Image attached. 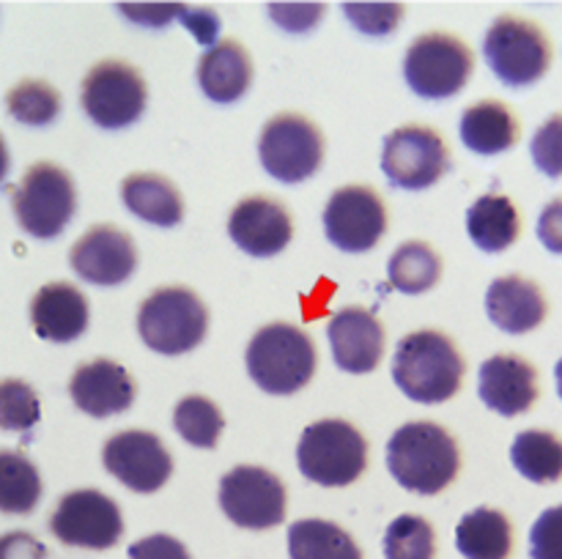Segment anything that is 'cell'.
Segmentation results:
<instances>
[{"instance_id":"cell-5","label":"cell","mask_w":562,"mask_h":559,"mask_svg":"<svg viewBox=\"0 0 562 559\" xmlns=\"http://www.w3.org/2000/svg\"><path fill=\"white\" fill-rule=\"evenodd\" d=\"M209 310L201 296L181 285H165L148 294L137 310V332L151 351L179 356L206 338Z\"/></svg>"},{"instance_id":"cell-36","label":"cell","mask_w":562,"mask_h":559,"mask_svg":"<svg viewBox=\"0 0 562 559\" xmlns=\"http://www.w3.org/2000/svg\"><path fill=\"white\" fill-rule=\"evenodd\" d=\"M530 153L536 168L549 179H562V113L552 115L532 135Z\"/></svg>"},{"instance_id":"cell-44","label":"cell","mask_w":562,"mask_h":559,"mask_svg":"<svg viewBox=\"0 0 562 559\" xmlns=\"http://www.w3.org/2000/svg\"><path fill=\"white\" fill-rule=\"evenodd\" d=\"M181 9L184 5H119L115 11L140 27H165L181 14Z\"/></svg>"},{"instance_id":"cell-2","label":"cell","mask_w":562,"mask_h":559,"mask_svg":"<svg viewBox=\"0 0 562 559\" xmlns=\"http://www.w3.org/2000/svg\"><path fill=\"white\" fill-rule=\"evenodd\" d=\"M464 356L448 334L420 329L395 345L393 381L415 403H445L464 384Z\"/></svg>"},{"instance_id":"cell-6","label":"cell","mask_w":562,"mask_h":559,"mask_svg":"<svg viewBox=\"0 0 562 559\" xmlns=\"http://www.w3.org/2000/svg\"><path fill=\"white\" fill-rule=\"evenodd\" d=\"M483 58L505 88H530L552 66V42L541 25L525 16L503 14L483 38Z\"/></svg>"},{"instance_id":"cell-13","label":"cell","mask_w":562,"mask_h":559,"mask_svg":"<svg viewBox=\"0 0 562 559\" xmlns=\"http://www.w3.org/2000/svg\"><path fill=\"white\" fill-rule=\"evenodd\" d=\"M283 480L263 466H234L220 480V507L241 529H272L285 521Z\"/></svg>"},{"instance_id":"cell-10","label":"cell","mask_w":562,"mask_h":559,"mask_svg":"<svg viewBox=\"0 0 562 559\" xmlns=\"http://www.w3.org/2000/svg\"><path fill=\"white\" fill-rule=\"evenodd\" d=\"M80 102L99 129L119 132L140 121L148 88L140 71L126 60H102L82 80Z\"/></svg>"},{"instance_id":"cell-18","label":"cell","mask_w":562,"mask_h":559,"mask_svg":"<svg viewBox=\"0 0 562 559\" xmlns=\"http://www.w3.org/2000/svg\"><path fill=\"white\" fill-rule=\"evenodd\" d=\"M477 395L499 417H519L538 403V370L519 354L488 356L477 373Z\"/></svg>"},{"instance_id":"cell-3","label":"cell","mask_w":562,"mask_h":559,"mask_svg":"<svg viewBox=\"0 0 562 559\" xmlns=\"http://www.w3.org/2000/svg\"><path fill=\"white\" fill-rule=\"evenodd\" d=\"M247 373L267 395H294L316 373V345L305 329L274 321L252 334Z\"/></svg>"},{"instance_id":"cell-23","label":"cell","mask_w":562,"mask_h":559,"mask_svg":"<svg viewBox=\"0 0 562 559\" xmlns=\"http://www.w3.org/2000/svg\"><path fill=\"white\" fill-rule=\"evenodd\" d=\"M252 82V60L234 38H223L198 60V85L214 104H234Z\"/></svg>"},{"instance_id":"cell-39","label":"cell","mask_w":562,"mask_h":559,"mask_svg":"<svg viewBox=\"0 0 562 559\" xmlns=\"http://www.w3.org/2000/svg\"><path fill=\"white\" fill-rule=\"evenodd\" d=\"M269 16L274 20V25L283 27L289 33H307L318 25L324 14H327V5L313 3V5H269Z\"/></svg>"},{"instance_id":"cell-31","label":"cell","mask_w":562,"mask_h":559,"mask_svg":"<svg viewBox=\"0 0 562 559\" xmlns=\"http://www.w3.org/2000/svg\"><path fill=\"white\" fill-rule=\"evenodd\" d=\"M42 491V475L33 460L16 449H0V513H33Z\"/></svg>"},{"instance_id":"cell-4","label":"cell","mask_w":562,"mask_h":559,"mask_svg":"<svg viewBox=\"0 0 562 559\" xmlns=\"http://www.w3.org/2000/svg\"><path fill=\"white\" fill-rule=\"evenodd\" d=\"M296 466L316 486H351L368 469V438L335 417L311 422L296 444Z\"/></svg>"},{"instance_id":"cell-46","label":"cell","mask_w":562,"mask_h":559,"mask_svg":"<svg viewBox=\"0 0 562 559\" xmlns=\"http://www.w3.org/2000/svg\"><path fill=\"white\" fill-rule=\"evenodd\" d=\"M554 378H558V392L562 398V360L558 362V367H554Z\"/></svg>"},{"instance_id":"cell-12","label":"cell","mask_w":562,"mask_h":559,"mask_svg":"<svg viewBox=\"0 0 562 559\" xmlns=\"http://www.w3.org/2000/svg\"><path fill=\"white\" fill-rule=\"evenodd\" d=\"M49 532L64 546L104 551L124 535V515L113 497L93 488H80L58 499L49 515Z\"/></svg>"},{"instance_id":"cell-16","label":"cell","mask_w":562,"mask_h":559,"mask_svg":"<svg viewBox=\"0 0 562 559\" xmlns=\"http://www.w3.org/2000/svg\"><path fill=\"white\" fill-rule=\"evenodd\" d=\"M69 266L82 283L113 288L126 283L137 269V250L130 233L115 225H93L71 244Z\"/></svg>"},{"instance_id":"cell-30","label":"cell","mask_w":562,"mask_h":559,"mask_svg":"<svg viewBox=\"0 0 562 559\" xmlns=\"http://www.w3.org/2000/svg\"><path fill=\"white\" fill-rule=\"evenodd\" d=\"M387 277L390 285L395 290H401V294H426L442 277V258L426 241H404L390 255Z\"/></svg>"},{"instance_id":"cell-24","label":"cell","mask_w":562,"mask_h":559,"mask_svg":"<svg viewBox=\"0 0 562 559\" xmlns=\"http://www.w3.org/2000/svg\"><path fill=\"white\" fill-rule=\"evenodd\" d=\"M461 142L477 157H497L514 148L521 137L519 118L514 110L497 99L470 104L461 115Z\"/></svg>"},{"instance_id":"cell-32","label":"cell","mask_w":562,"mask_h":559,"mask_svg":"<svg viewBox=\"0 0 562 559\" xmlns=\"http://www.w3.org/2000/svg\"><path fill=\"white\" fill-rule=\"evenodd\" d=\"M173 427L192 447L214 449L225 427V417L214 400L203 398V395H187L176 403Z\"/></svg>"},{"instance_id":"cell-43","label":"cell","mask_w":562,"mask_h":559,"mask_svg":"<svg viewBox=\"0 0 562 559\" xmlns=\"http://www.w3.org/2000/svg\"><path fill=\"white\" fill-rule=\"evenodd\" d=\"M536 233L549 252L562 255V197H554L552 203L543 206Z\"/></svg>"},{"instance_id":"cell-38","label":"cell","mask_w":562,"mask_h":559,"mask_svg":"<svg viewBox=\"0 0 562 559\" xmlns=\"http://www.w3.org/2000/svg\"><path fill=\"white\" fill-rule=\"evenodd\" d=\"M532 559H562V504L543 510L530 529Z\"/></svg>"},{"instance_id":"cell-41","label":"cell","mask_w":562,"mask_h":559,"mask_svg":"<svg viewBox=\"0 0 562 559\" xmlns=\"http://www.w3.org/2000/svg\"><path fill=\"white\" fill-rule=\"evenodd\" d=\"M179 20L184 22V27L192 33V36L198 38V42L206 44V49L217 44L220 16H217V11H214V9H203V5L192 9V5H184V9H181V14H179Z\"/></svg>"},{"instance_id":"cell-11","label":"cell","mask_w":562,"mask_h":559,"mask_svg":"<svg viewBox=\"0 0 562 559\" xmlns=\"http://www.w3.org/2000/svg\"><path fill=\"white\" fill-rule=\"evenodd\" d=\"M450 170V151L431 126L406 124L384 137L382 173L395 190L420 192Z\"/></svg>"},{"instance_id":"cell-27","label":"cell","mask_w":562,"mask_h":559,"mask_svg":"<svg viewBox=\"0 0 562 559\" xmlns=\"http://www.w3.org/2000/svg\"><path fill=\"white\" fill-rule=\"evenodd\" d=\"M456 548L464 559H508L514 554V524L503 510H472L456 526Z\"/></svg>"},{"instance_id":"cell-25","label":"cell","mask_w":562,"mask_h":559,"mask_svg":"<svg viewBox=\"0 0 562 559\" xmlns=\"http://www.w3.org/2000/svg\"><path fill=\"white\" fill-rule=\"evenodd\" d=\"M126 212L157 228H176L184 217V201L176 184L157 173H132L121 181Z\"/></svg>"},{"instance_id":"cell-29","label":"cell","mask_w":562,"mask_h":559,"mask_svg":"<svg viewBox=\"0 0 562 559\" xmlns=\"http://www.w3.org/2000/svg\"><path fill=\"white\" fill-rule=\"evenodd\" d=\"M510 460L516 471L530 482L552 486L562 480V438L541 427L521 431L510 444Z\"/></svg>"},{"instance_id":"cell-34","label":"cell","mask_w":562,"mask_h":559,"mask_svg":"<svg viewBox=\"0 0 562 559\" xmlns=\"http://www.w3.org/2000/svg\"><path fill=\"white\" fill-rule=\"evenodd\" d=\"M384 559H437V535L423 515L404 513L384 532Z\"/></svg>"},{"instance_id":"cell-33","label":"cell","mask_w":562,"mask_h":559,"mask_svg":"<svg viewBox=\"0 0 562 559\" xmlns=\"http://www.w3.org/2000/svg\"><path fill=\"white\" fill-rule=\"evenodd\" d=\"M5 110L22 126H49L60 115V93L44 80H22L5 96Z\"/></svg>"},{"instance_id":"cell-19","label":"cell","mask_w":562,"mask_h":559,"mask_svg":"<svg viewBox=\"0 0 562 559\" xmlns=\"http://www.w3.org/2000/svg\"><path fill=\"white\" fill-rule=\"evenodd\" d=\"M329 345L335 365L355 376L376 370L384 356V327L376 312L366 307H346L329 318Z\"/></svg>"},{"instance_id":"cell-35","label":"cell","mask_w":562,"mask_h":559,"mask_svg":"<svg viewBox=\"0 0 562 559\" xmlns=\"http://www.w3.org/2000/svg\"><path fill=\"white\" fill-rule=\"evenodd\" d=\"M42 420V403L36 389L22 378L0 381V431L27 433Z\"/></svg>"},{"instance_id":"cell-28","label":"cell","mask_w":562,"mask_h":559,"mask_svg":"<svg viewBox=\"0 0 562 559\" xmlns=\"http://www.w3.org/2000/svg\"><path fill=\"white\" fill-rule=\"evenodd\" d=\"M291 559H362L360 546L344 526L324 518H302L289 526Z\"/></svg>"},{"instance_id":"cell-15","label":"cell","mask_w":562,"mask_h":559,"mask_svg":"<svg viewBox=\"0 0 562 559\" xmlns=\"http://www.w3.org/2000/svg\"><path fill=\"white\" fill-rule=\"evenodd\" d=\"M102 464L121 486L135 493H154L173 475V458L151 431H119L104 442Z\"/></svg>"},{"instance_id":"cell-8","label":"cell","mask_w":562,"mask_h":559,"mask_svg":"<svg viewBox=\"0 0 562 559\" xmlns=\"http://www.w3.org/2000/svg\"><path fill=\"white\" fill-rule=\"evenodd\" d=\"M475 69V55L450 33H423L404 55L406 85L420 99H450L464 91Z\"/></svg>"},{"instance_id":"cell-45","label":"cell","mask_w":562,"mask_h":559,"mask_svg":"<svg viewBox=\"0 0 562 559\" xmlns=\"http://www.w3.org/2000/svg\"><path fill=\"white\" fill-rule=\"evenodd\" d=\"M9 164H11V157H9V146H5L3 135H0V186H3L5 175H9Z\"/></svg>"},{"instance_id":"cell-9","label":"cell","mask_w":562,"mask_h":559,"mask_svg":"<svg viewBox=\"0 0 562 559\" xmlns=\"http://www.w3.org/2000/svg\"><path fill=\"white\" fill-rule=\"evenodd\" d=\"M263 170L280 184H300L318 173L324 162V135L300 113H280L267 121L258 140Z\"/></svg>"},{"instance_id":"cell-42","label":"cell","mask_w":562,"mask_h":559,"mask_svg":"<svg viewBox=\"0 0 562 559\" xmlns=\"http://www.w3.org/2000/svg\"><path fill=\"white\" fill-rule=\"evenodd\" d=\"M0 559H47V546L31 532L0 535Z\"/></svg>"},{"instance_id":"cell-22","label":"cell","mask_w":562,"mask_h":559,"mask_svg":"<svg viewBox=\"0 0 562 559\" xmlns=\"http://www.w3.org/2000/svg\"><path fill=\"white\" fill-rule=\"evenodd\" d=\"M488 321L508 334H527L547 321V296L541 285L521 274L492 280L486 290Z\"/></svg>"},{"instance_id":"cell-40","label":"cell","mask_w":562,"mask_h":559,"mask_svg":"<svg viewBox=\"0 0 562 559\" xmlns=\"http://www.w3.org/2000/svg\"><path fill=\"white\" fill-rule=\"evenodd\" d=\"M130 559H192L181 540L170 535H148L143 540L132 543Z\"/></svg>"},{"instance_id":"cell-20","label":"cell","mask_w":562,"mask_h":559,"mask_svg":"<svg viewBox=\"0 0 562 559\" xmlns=\"http://www.w3.org/2000/svg\"><path fill=\"white\" fill-rule=\"evenodd\" d=\"M69 395L82 414L104 420L130 409L135 403L137 387L124 365L113 360H93L71 373Z\"/></svg>"},{"instance_id":"cell-14","label":"cell","mask_w":562,"mask_h":559,"mask_svg":"<svg viewBox=\"0 0 562 559\" xmlns=\"http://www.w3.org/2000/svg\"><path fill=\"white\" fill-rule=\"evenodd\" d=\"M387 230V206L373 186L349 184L333 192L324 208V233L338 250L360 255L373 250Z\"/></svg>"},{"instance_id":"cell-26","label":"cell","mask_w":562,"mask_h":559,"mask_svg":"<svg viewBox=\"0 0 562 559\" xmlns=\"http://www.w3.org/2000/svg\"><path fill=\"white\" fill-rule=\"evenodd\" d=\"M467 233L483 252H505L521 233V217L514 201L497 192L481 195L467 208Z\"/></svg>"},{"instance_id":"cell-21","label":"cell","mask_w":562,"mask_h":559,"mask_svg":"<svg viewBox=\"0 0 562 559\" xmlns=\"http://www.w3.org/2000/svg\"><path fill=\"white\" fill-rule=\"evenodd\" d=\"M91 321L86 294L71 283H47L33 294V332L47 343H75Z\"/></svg>"},{"instance_id":"cell-7","label":"cell","mask_w":562,"mask_h":559,"mask_svg":"<svg viewBox=\"0 0 562 559\" xmlns=\"http://www.w3.org/2000/svg\"><path fill=\"white\" fill-rule=\"evenodd\" d=\"M14 217L27 236L49 241L66 230L77 208L75 184L64 168L38 162L27 168L14 190Z\"/></svg>"},{"instance_id":"cell-17","label":"cell","mask_w":562,"mask_h":559,"mask_svg":"<svg viewBox=\"0 0 562 559\" xmlns=\"http://www.w3.org/2000/svg\"><path fill=\"white\" fill-rule=\"evenodd\" d=\"M228 236L252 258H272L289 247L294 236L289 208L267 195H250L228 214Z\"/></svg>"},{"instance_id":"cell-37","label":"cell","mask_w":562,"mask_h":559,"mask_svg":"<svg viewBox=\"0 0 562 559\" xmlns=\"http://www.w3.org/2000/svg\"><path fill=\"white\" fill-rule=\"evenodd\" d=\"M344 14L349 16L351 25L366 36H387L398 27L404 16V5L398 3H349L344 5Z\"/></svg>"},{"instance_id":"cell-1","label":"cell","mask_w":562,"mask_h":559,"mask_svg":"<svg viewBox=\"0 0 562 559\" xmlns=\"http://www.w3.org/2000/svg\"><path fill=\"white\" fill-rule=\"evenodd\" d=\"M387 469L406 491L442 493L459 477V442L437 422H406L387 442Z\"/></svg>"}]
</instances>
